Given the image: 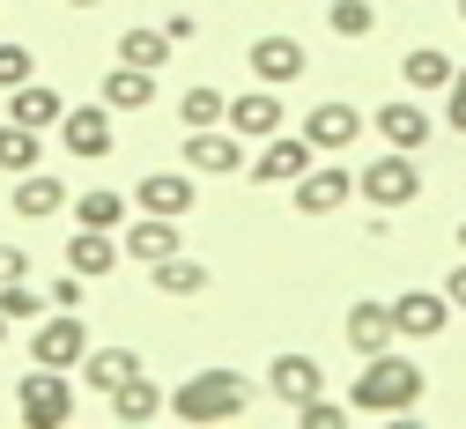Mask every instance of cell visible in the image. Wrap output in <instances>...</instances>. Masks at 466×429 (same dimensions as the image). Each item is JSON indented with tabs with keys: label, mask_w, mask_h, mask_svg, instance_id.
<instances>
[{
	"label": "cell",
	"mask_w": 466,
	"mask_h": 429,
	"mask_svg": "<svg viewBox=\"0 0 466 429\" xmlns=\"http://www.w3.org/2000/svg\"><path fill=\"white\" fill-rule=\"evenodd\" d=\"M422 393H430L422 363H407V355L378 348V355H363V371H356V393H348V407H356V414H415V407H422Z\"/></svg>",
	"instance_id": "obj_1"
},
{
	"label": "cell",
	"mask_w": 466,
	"mask_h": 429,
	"mask_svg": "<svg viewBox=\"0 0 466 429\" xmlns=\"http://www.w3.org/2000/svg\"><path fill=\"white\" fill-rule=\"evenodd\" d=\"M245 407H252V385L238 371H222V363L215 371H193L178 393H170V414L178 422H238Z\"/></svg>",
	"instance_id": "obj_2"
},
{
	"label": "cell",
	"mask_w": 466,
	"mask_h": 429,
	"mask_svg": "<svg viewBox=\"0 0 466 429\" xmlns=\"http://www.w3.org/2000/svg\"><path fill=\"white\" fill-rule=\"evenodd\" d=\"M356 193H363L378 215H392V208H415V193H422V170H415V156H407V148H385L370 170H356Z\"/></svg>",
	"instance_id": "obj_3"
},
{
	"label": "cell",
	"mask_w": 466,
	"mask_h": 429,
	"mask_svg": "<svg viewBox=\"0 0 466 429\" xmlns=\"http://www.w3.org/2000/svg\"><path fill=\"white\" fill-rule=\"evenodd\" d=\"M15 414L30 422V429H60V422H75V385H67V371H37L15 385Z\"/></svg>",
	"instance_id": "obj_4"
},
{
	"label": "cell",
	"mask_w": 466,
	"mask_h": 429,
	"mask_svg": "<svg viewBox=\"0 0 466 429\" xmlns=\"http://www.w3.org/2000/svg\"><path fill=\"white\" fill-rule=\"evenodd\" d=\"M82 355H89V326H82L75 312L37 319V333H30V363H45V371H75Z\"/></svg>",
	"instance_id": "obj_5"
},
{
	"label": "cell",
	"mask_w": 466,
	"mask_h": 429,
	"mask_svg": "<svg viewBox=\"0 0 466 429\" xmlns=\"http://www.w3.org/2000/svg\"><path fill=\"white\" fill-rule=\"evenodd\" d=\"M289 200H297V215H333L356 200V170H340V163H311L297 186H289Z\"/></svg>",
	"instance_id": "obj_6"
},
{
	"label": "cell",
	"mask_w": 466,
	"mask_h": 429,
	"mask_svg": "<svg viewBox=\"0 0 466 429\" xmlns=\"http://www.w3.org/2000/svg\"><path fill=\"white\" fill-rule=\"evenodd\" d=\"M186 170H200V178L245 170V134H229V127H186Z\"/></svg>",
	"instance_id": "obj_7"
},
{
	"label": "cell",
	"mask_w": 466,
	"mask_h": 429,
	"mask_svg": "<svg viewBox=\"0 0 466 429\" xmlns=\"http://www.w3.org/2000/svg\"><path fill=\"white\" fill-rule=\"evenodd\" d=\"M60 141H67V156H82V163H104L111 156V104H75V111H60Z\"/></svg>",
	"instance_id": "obj_8"
},
{
	"label": "cell",
	"mask_w": 466,
	"mask_h": 429,
	"mask_svg": "<svg viewBox=\"0 0 466 429\" xmlns=\"http://www.w3.org/2000/svg\"><path fill=\"white\" fill-rule=\"evenodd\" d=\"M392 326H400V341H437V333L451 326V296H444V289H407V296H392Z\"/></svg>",
	"instance_id": "obj_9"
},
{
	"label": "cell",
	"mask_w": 466,
	"mask_h": 429,
	"mask_svg": "<svg viewBox=\"0 0 466 429\" xmlns=\"http://www.w3.org/2000/svg\"><path fill=\"white\" fill-rule=\"evenodd\" d=\"M222 127L229 134H245V141H267V134H281L289 127V111H281V89H245V97H229V111H222Z\"/></svg>",
	"instance_id": "obj_10"
},
{
	"label": "cell",
	"mask_w": 466,
	"mask_h": 429,
	"mask_svg": "<svg viewBox=\"0 0 466 429\" xmlns=\"http://www.w3.org/2000/svg\"><path fill=\"white\" fill-rule=\"evenodd\" d=\"M245 67H252V75H259L267 89H289V82H297V75L311 67V52H304L297 37H281V30H274V37H252V52H245Z\"/></svg>",
	"instance_id": "obj_11"
},
{
	"label": "cell",
	"mask_w": 466,
	"mask_h": 429,
	"mask_svg": "<svg viewBox=\"0 0 466 429\" xmlns=\"http://www.w3.org/2000/svg\"><path fill=\"white\" fill-rule=\"evenodd\" d=\"M370 127V118L356 111V104H340V97H326V104H311V118H304V141L319 148V156H340L348 141H356Z\"/></svg>",
	"instance_id": "obj_12"
},
{
	"label": "cell",
	"mask_w": 466,
	"mask_h": 429,
	"mask_svg": "<svg viewBox=\"0 0 466 429\" xmlns=\"http://www.w3.org/2000/svg\"><path fill=\"white\" fill-rule=\"evenodd\" d=\"M370 127L385 134V148H407V156L430 148V111H422L415 97H385V104L370 111Z\"/></svg>",
	"instance_id": "obj_13"
},
{
	"label": "cell",
	"mask_w": 466,
	"mask_h": 429,
	"mask_svg": "<svg viewBox=\"0 0 466 429\" xmlns=\"http://www.w3.org/2000/svg\"><path fill=\"white\" fill-rule=\"evenodd\" d=\"M267 393H274L281 407L319 400V393H326V363H311V355H274V363H267Z\"/></svg>",
	"instance_id": "obj_14"
},
{
	"label": "cell",
	"mask_w": 466,
	"mask_h": 429,
	"mask_svg": "<svg viewBox=\"0 0 466 429\" xmlns=\"http://www.w3.org/2000/svg\"><path fill=\"white\" fill-rule=\"evenodd\" d=\"M193 200H200V186H193L186 170H148L141 186H134V208H141V215H170V222H178Z\"/></svg>",
	"instance_id": "obj_15"
},
{
	"label": "cell",
	"mask_w": 466,
	"mask_h": 429,
	"mask_svg": "<svg viewBox=\"0 0 466 429\" xmlns=\"http://www.w3.org/2000/svg\"><path fill=\"white\" fill-rule=\"evenodd\" d=\"M304 170H311V141H304V134H267V148H259V163H252L259 186H297Z\"/></svg>",
	"instance_id": "obj_16"
},
{
	"label": "cell",
	"mask_w": 466,
	"mask_h": 429,
	"mask_svg": "<svg viewBox=\"0 0 466 429\" xmlns=\"http://www.w3.org/2000/svg\"><path fill=\"white\" fill-rule=\"evenodd\" d=\"M392 341H400V326H392V303H378V296L348 303V348H356V355H378V348H392Z\"/></svg>",
	"instance_id": "obj_17"
},
{
	"label": "cell",
	"mask_w": 466,
	"mask_h": 429,
	"mask_svg": "<svg viewBox=\"0 0 466 429\" xmlns=\"http://www.w3.org/2000/svg\"><path fill=\"white\" fill-rule=\"evenodd\" d=\"M8 208L23 222H52V215L67 208V186H60V178H45V170H23L15 186H8Z\"/></svg>",
	"instance_id": "obj_18"
},
{
	"label": "cell",
	"mask_w": 466,
	"mask_h": 429,
	"mask_svg": "<svg viewBox=\"0 0 466 429\" xmlns=\"http://www.w3.org/2000/svg\"><path fill=\"white\" fill-rule=\"evenodd\" d=\"M119 252H127V260H141V267L170 260V252H178V222H170V215H141V222L119 237Z\"/></svg>",
	"instance_id": "obj_19"
},
{
	"label": "cell",
	"mask_w": 466,
	"mask_h": 429,
	"mask_svg": "<svg viewBox=\"0 0 466 429\" xmlns=\"http://www.w3.org/2000/svg\"><path fill=\"white\" fill-rule=\"evenodd\" d=\"M119 260H127V252H119V237H111V230H75V244H67V267H75L82 281H104Z\"/></svg>",
	"instance_id": "obj_20"
},
{
	"label": "cell",
	"mask_w": 466,
	"mask_h": 429,
	"mask_svg": "<svg viewBox=\"0 0 466 429\" xmlns=\"http://www.w3.org/2000/svg\"><path fill=\"white\" fill-rule=\"evenodd\" d=\"M134 371H141V355H134V348H89V355H82V385H89V393H104V400L119 393Z\"/></svg>",
	"instance_id": "obj_21"
},
{
	"label": "cell",
	"mask_w": 466,
	"mask_h": 429,
	"mask_svg": "<svg viewBox=\"0 0 466 429\" xmlns=\"http://www.w3.org/2000/svg\"><path fill=\"white\" fill-rule=\"evenodd\" d=\"M163 407H170V393H163L148 371H134L119 393H111V422H156Z\"/></svg>",
	"instance_id": "obj_22"
},
{
	"label": "cell",
	"mask_w": 466,
	"mask_h": 429,
	"mask_svg": "<svg viewBox=\"0 0 466 429\" xmlns=\"http://www.w3.org/2000/svg\"><path fill=\"white\" fill-rule=\"evenodd\" d=\"M60 89H45V82H23V89H8V118H15V127H60Z\"/></svg>",
	"instance_id": "obj_23"
},
{
	"label": "cell",
	"mask_w": 466,
	"mask_h": 429,
	"mask_svg": "<svg viewBox=\"0 0 466 429\" xmlns=\"http://www.w3.org/2000/svg\"><path fill=\"white\" fill-rule=\"evenodd\" d=\"M104 104H111V111H141V104H156V75L119 59V67L104 75Z\"/></svg>",
	"instance_id": "obj_24"
},
{
	"label": "cell",
	"mask_w": 466,
	"mask_h": 429,
	"mask_svg": "<svg viewBox=\"0 0 466 429\" xmlns=\"http://www.w3.org/2000/svg\"><path fill=\"white\" fill-rule=\"evenodd\" d=\"M400 75H407V89H451L459 59H451V52H437V45H415V52L400 59Z\"/></svg>",
	"instance_id": "obj_25"
},
{
	"label": "cell",
	"mask_w": 466,
	"mask_h": 429,
	"mask_svg": "<svg viewBox=\"0 0 466 429\" xmlns=\"http://www.w3.org/2000/svg\"><path fill=\"white\" fill-rule=\"evenodd\" d=\"M148 274H156V289H163V296H200V289H208V267H200V260H186V252L156 260Z\"/></svg>",
	"instance_id": "obj_26"
},
{
	"label": "cell",
	"mask_w": 466,
	"mask_h": 429,
	"mask_svg": "<svg viewBox=\"0 0 466 429\" xmlns=\"http://www.w3.org/2000/svg\"><path fill=\"white\" fill-rule=\"evenodd\" d=\"M75 222H82V230H119V222H127V193L89 186V193L75 200Z\"/></svg>",
	"instance_id": "obj_27"
},
{
	"label": "cell",
	"mask_w": 466,
	"mask_h": 429,
	"mask_svg": "<svg viewBox=\"0 0 466 429\" xmlns=\"http://www.w3.org/2000/svg\"><path fill=\"white\" fill-rule=\"evenodd\" d=\"M326 30L348 37V45H363V37L378 30V8H370V0H333V8H326Z\"/></svg>",
	"instance_id": "obj_28"
},
{
	"label": "cell",
	"mask_w": 466,
	"mask_h": 429,
	"mask_svg": "<svg viewBox=\"0 0 466 429\" xmlns=\"http://www.w3.org/2000/svg\"><path fill=\"white\" fill-rule=\"evenodd\" d=\"M0 170L8 178H23V170H37V127H0Z\"/></svg>",
	"instance_id": "obj_29"
},
{
	"label": "cell",
	"mask_w": 466,
	"mask_h": 429,
	"mask_svg": "<svg viewBox=\"0 0 466 429\" xmlns=\"http://www.w3.org/2000/svg\"><path fill=\"white\" fill-rule=\"evenodd\" d=\"M119 59H127V67H163V59H170V30H127L119 37Z\"/></svg>",
	"instance_id": "obj_30"
},
{
	"label": "cell",
	"mask_w": 466,
	"mask_h": 429,
	"mask_svg": "<svg viewBox=\"0 0 466 429\" xmlns=\"http://www.w3.org/2000/svg\"><path fill=\"white\" fill-rule=\"evenodd\" d=\"M222 111H229V97L208 89V82H193V89L178 97V118H186V127H222Z\"/></svg>",
	"instance_id": "obj_31"
},
{
	"label": "cell",
	"mask_w": 466,
	"mask_h": 429,
	"mask_svg": "<svg viewBox=\"0 0 466 429\" xmlns=\"http://www.w3.org/2000/svg\"><path fill=\"white\" fill-rule=\"evenodd\" d=\"M0 312H8V326H37L52 312V296H37L30 281H8V289H0Z\"/></svg>",
	"instance_id": "obj_32"
},
{
	"label": "cell",
	"mask_w": 466,
	"mask_h": 429,
	"mask_svg": "<svg viewBox=\"0 0 466 429\" xmlns=\"http://www.w3.org/2000/svg\"><path fill=\"white\" fill-rule=\"evenodd\" d=\"M37 75V59H30V45H0V89H23Z\"/></svg>",
	"instance_id": "obj_33"
},
{
	"label": "cell",
	"mask_w": 466,
	"mask_h": 429,
	"mask_svg": "<svg viewBox=\"0 0 466 429\" xmlns=\"http://www.w3.org/2000/svg\"><path fill=\"white\" fill-rule=\"evenodd\" d=\"M297 422H304V429H340V422H348V407L319 393V400H304V407H297Z\"/></svg>",
	"instance_id": "obj_34"
},
{
	"label": "cell",
	"mask_w": 466,
	"mask_h": 429,
	"mask_svg": "<svg viewBox=\"0 0 466 429\" xmlns=\"http://www.w3.org/2000/svg\"><path fill=\"white\" fill-rule=\"evenodd\" d=\"M444 118H451V134H466V59H459V75L444 89Z\"/></svg>",
	"instance_id": "obj_35"
},
{
	"label": "cell",
	"mask_w": 466,
	"mask_h": 429,
	"mask_svg": "<svg viewBox=\"0 0 466 429\" xmlns=\"http://www.w3.org/2000/svg\"><path fill=\"white\" fill-rule=\"evenodd\" d=\"M45 296H52V312H75V303H82V274L67 267V274H60V281H52Z\"/></svg>",
	"instance_id": "obj_36"
},
{
	"label": "cell",
	"mask_w": 466,
	"mask_h": 429,
	"mask_svg": "<svg viewBox=\"0 0 466 429\" xmlns=\"http://www.w3.org/2000/svg\"><path fill=\"white\" fill-rule=\"evenodd\" d=\"M23 274H30V252H23V244H0V289L23 281Z\"/></svg>",
	"instance_id": "obj_37"
},
{
	"label": "cell",
	"mask_w": 466,
	"mask_h": 429,
	"mask_svg": "<svg viewBox=\"0 0 466 429\" xmlns=\"http://www.w3.org/2000/svg\"><path fill=\"white\" fill-rule=\"evenodd\" d=\"M444 296H451V312H466V260L444 274Z\"/></svg>",
	"instance_id": "obj_38"
},
{
	"label": "cell",
	"mask_w": 466,
	"mask_h": 429,
	"mask_svg": "<svg viewBox=\"0 0 466 429\" xmlns=\"http://www.w3.org/2000/svg\"><path fill=\"white\" fill-rule=\"evenodd\" d=\"M67 8H104V0H67Z\"/></svg>",
	"instance_id": "obj_39"
},
{
	"label": "cell",
	"mask_w": 466,
	"mask_h": 429,
	"mask_svg": "<svg viewBox=\"0 0 466 429\" xmlns=\"http://www.w3.org/2000/svg\"><path fill=\"white\" fill-rule=\"evenodd\" d=\"M0 341H8V312H0Z\"/></svg>",
	"instance_id": "obj_40"
},
{
	"label": "cell",
	"mask_w": 466,
	"mask_h": 429,
	"mask_svg": "<svg viewBox=\"0 0 466 429\" xmlns=\"http://www.w3.org/2000/svg\"><path fill=\"white\" fill-rule=\"evenodd\" d=\"M459 252H466V222H459Z\"/></svg>",
	"instance_id": "obj_41"
},
{
	"label": "cell",
	"mask_w": 466,
	"mask_h": 429,
	"mask_svg": "<svg viewBox=\"0 0 466 429\" xmlns=\"http://www.w3.org/2000/svg\"><path fill=\"white\" fill-rule=\"evenodd\" d=\"M459 23H466V0H459Z\"/></svg>",
	"instance_id": "obj_42"
}]
</instances>
